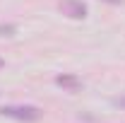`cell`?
Here are the masks:
<instances>
[{"mask_svg": "<svg viewBox=\"0 0 125 123\" xmlns=\"http://www.w3.org/2000/svg\"><path fill=\"white\" fill-rule=\"evenodd\" d=\"M0 113L2 116H7V118H17V121H27V123H34L41 118V109L39 106H29V104H22V106H2L0 109Z\"/></svg>", "mask_w": 125, "mask_h": 123, "instance_id": "obj_1", "label": "cell"}, {"mask_svg": "<svg viewBox=\"0 0 125 123\" xmlns=\"http://www.w3.org/2000/svg\"><path fill=\"white\" fill-rule=\"evenodd\" d=\"M58 7H60L62 15L70 17V19H84L87 17V5L82 0H60Z\"/></svg>", "mask_w": 125, "mask_h": 123, "instance_id": "obj_2", "label": "cell"}, {"mask_svg": "<svg viewBox=\"0 0 125 123\" xmlns=\"http://www.w3.org/2000/svg\"><path fill=\"white\" fill-rule=\"evenodd\" d=\"M55 85H60V87H65V89H70V92H77L79 89V82L75 75H60V77H55Z\"/></svg>", "mask_w": 125, "mask_h": 123, "instance_id": "obj_3", "label": "cell"}, {"mask_svg": "<svg viewBox=\"0 0 125 123\" xmlns=\"http://www.w3.org/2000/svg\"><path fill=\"white\" fill-rule=\"evenodd\" d=\"M12 31H15V27H0V34L2 36H12Z\"/></svg>", "mask_w": 125, "mask_h": 123, "instance_id": "obj_4", "label": "cell"}, {"mask_svg": "<svg viewBox=\"0 0 125 123\" xmlns=\"http://www.w3.org/2000/svg\"><path fill=\"white\" fill-rule=\"evenodd\" d=\"M113 104L115 106H125V99H113Z\"/></svg>", "mask_w": 125, "mask_h": 123, "instance_id": "obj_5", "label": "cell"}, {"mask_svg": "<svg viewBox=\"0 0 125 123\" xmlns=\"http://www.w3.org/2000/svg\"><path fill=\"white\" fill-rule=\"evenodd\" d=\"M106 2H111V5H120L123 0H106Z\"/></svg>", "mask_w": 125, "mask_h": 123, "instance_id": "obj_6", "label": "cell"}, {"mask_svg": "<svg viewBox=\"0 0 125 123\" xmlns=\"http://www.w3.org/2000/svg\"><path fill=\"white\" fill-rule=\"evenodd\" d=\"M2 65H5V61H2V58H0V68H2Z\"/></svg>", "mask_w": 125, "mask_h": 123, "instance_id": "obj_7", "label": "cell"}]
</instances>
